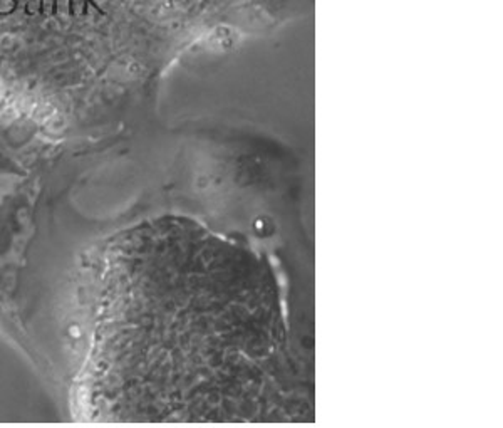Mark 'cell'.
Segmentation results:
<instances>
[{
    "label": "cell",
    "instance_id": "obj_1",
    "mask_svg": "<svg viewBox=\"0 0 503 428\" xmlns=\"http://www.w3.org/2000/svg\"><path fill=\"white\" fill-rule=\"evenodd\" d=\"M86 5L87 0H71V12L79 17V15L86 14Z\"/></svg>",
    "mask_w": 503,
    "mask_h": 428
}]
</instances>
